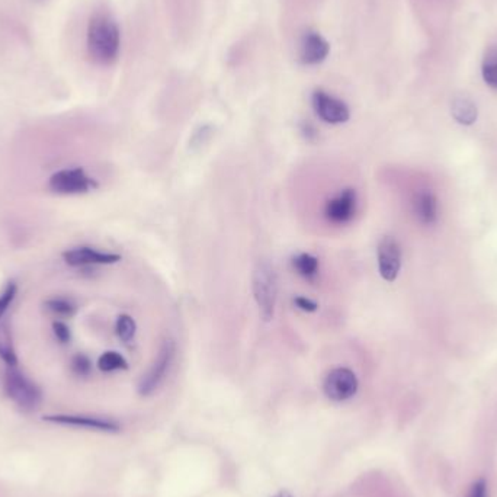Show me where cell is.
<instances>
[{"instance_id": "cell-15", "label": "cell", "mask_w": 497, "mask_h": 497, "mask_svg": "<svg viewBox=\"0 0 497 497\" xmlns=\"http://www.w3.org/2000/svg\"><path fill=\"white\" fill-rule=\"evenodd\" d=\"M293 268L296 272L300 275V277L305 278V280H313L317 277L319 273V268H320V262L313 255L310 253H298L293 257Z\"/></svg>"}, {"instance_id": "cell-20", "label": "cell", "mask_w": 497, "mask_h": 497, "mask_svg": "<svg viewBox=\"0 0 497 497\" xmlns=\"http://www.w3.org/2000/svg\"><path fill=\"white\" fill-rule=\"evenodd\" d=\"M45 305L50 313L57 317H72L76 313V304L67 298H52Z\"/></svg>"}, {"instance_id": "cell-26", "label": "cell", "mask_w": 497, "mask_h": 497, "mask_svg": "<svg viewBox=\"0 0 497 497\" xmlns=\"http://www.w3.org/2000/svg\"><path fill=\"white\" fill-rule=\"evenodd\" d=\"M272 497H294L293 494L289 493V492H287V490H282V492H280V493L275 494V496Z\"/></svg>"}, {"instance_id": "cell-16", "label": "cell", "mask_w": 497, "mask_h": 497, "mask_svg": "<svg viewBox=\"0 0 497 497\" xmlns=\"http://www.w3.org/2000/svg\"><path fill=\"white\" fill-rule=\"evenodd\" d=\"M0 358L8 367H17L18 358L8 326L0 325Z\"/></svg>"}, {"instance_id": "cell-14", "label": "cell", "mask_w": 497, "mask_h": 497, "mask_svg": "<svg viewBox=\"0 0 497 497\" xmlns=\"http://www.w3.org/2000/svg\"><path fill=\"white\" fill-rule=\"evenodd\" d=\"M451 113L457 122L462 125H473L477 120V106L473 100L464 95L454 98Z\"/></svg>"}, {"instance_id": "cell-18", "label": "cell", "mask_w": 497, "mask_h": 497, "mask_svg": "<svg viewBox=\"0 0 497 497\" xmlns=\"http://www.w3.org/2000/svg\"><path fill=\"white\" fill-rule=\"evenodd\" d=\"M481 73L485 83L489 84L490 88L497 89V47H492L485 51Z\"/></svg>"}, {"instance_id": "cell-13", "label": "cell", "mask_w": 497, "mask_h": 497, "mask_svg": "<svg viewBox=\"0 0 497 497\" xmlns=\"http://www.w3.org/2000/svg\"><path fill=\"white\" fill-rule=\"evenodd\" d=\"M414 211L417 220L423 225H433L438 218V200L428 189L414 195Z\"/></svg>"}, {"instance_id": "cell-4", "label": "cell", "mask_w": 497, "mask_h": 497, "mask_svg": "<svg viewBox=\"0 0 497 497\" xmlns=\"http://www.w3.org/2000/svg\"><path fill=\"white\" fill-rule=\"evenodd\" d=\"M175 357H177V343L173 339H166L159 349L152 368L147 371L146 375H143L138 383V393L141 396H150L161 387L162 383L165 382V378L168 377L169 371L172 368Z\"/></svg>"}, {"instance_id": "cell-8", "label": "cell", "mask_w": 497, "mask_h": 497, "mask_svg": "<svg viewBox=\"0 0 497 497\" xmlns=\"http://www.w3.org/2000/svg\"><path fill=\"white\" fill-rule=\"evenodd\" d=\"M45 422H51L57 425L75 426L82 430H97V432H118L121 430L120 423L106 419V417L86 416V414H47Z\"/></svg>"}, {"instance_id": "cell-9", "label": "cell", "mask_w": 497, "mask_h": 497, "mask_svg": "<svg viewBox=\"0 0 497 497\" xmlns=\"http://www.w3.org/2000/svg\"><path fill=\"white\" fill-rule=\"evenodd\" d=\"M378 269L383 280L396 281L401 268V248L393 236L383 237L377 248Z\"/></svg>"}, {"instance_id": "cell-23", "label": "cell", "mask_w": 497, "mask_h": 497, "mask_svg": "<svg viewBox=\"0 0 497 497\" xmlns=\"http://www.w3.org/2000/svg\"><path fill=\"white\" fill-rule=\"evenodd\" d=\"M52 330H54V335H56L57 339H59L61 343H67V342H70L72 333H70L68 326L63 323V321H54V323H52Z\"/></svg>"}, {"instance_id": "cell-17", "label": "cell", "mask_w": 497, "mask_h": 497, "mask_svg": "<svg viewBox=\"0 0 497 497\" xmlns=\"http://www.w3.org/2000/svg\"><path fill=\"white\" fill-rule=\"evenodd\" d=\"M98 368L102 373H114V371H125L129 369V362L120 352L115 351H108L102 353L98 359Z\"/></svg>"}, {"instance_id": "cell-2", "label": "cell", "mask_w": 497, "mask_h": 497, "mask_svg": "<svg viewBox=\"0 0 497 497\" xmlns=\"http://www.w3.org/2000/svg\"><path fill=\"white\" fill-rule=\"evenodd\" d=\"M252 291L262 320H272L278 301V275L272 264L257 262L252 273Z\"/></svg>"}, {"instance_id": "cell-12", "label": "cell", "mask_w": 497, "mask_h": 497, "mask_svg": "<svg viewBox=\"0 0 497 497\" xmlns=\"http://www.w3.org/2000/svg\"><path fill=\"white\" fill-rule=\"evenodd\" d=\"M330 45L320 34L309 31L303 36L300 47L301 60L304 65H319L329 56Z\"/></svg>"}, {"instance_id": "cell-24", "label": "cell", "mask_w": 497, "mask_h": 497, "mask_svg": "<svg viewBox=\"0 0 497 497\" xmlns=\"http://www.w3.org/2000/svg\"><path fill=\"white\" fill-rule=\"evenodd\" d=\"M293 303L297 309L303 310L305 313H314V312L319 310V304H317L316 301L303 297V296H298V297L294 298Z\"/></svg>"}, {"instance_id": "cell-21", "label": "cell", "mask_w": 497, "mask_h": 497, "mask_svg": "<svg viewBox=\"0 0 497 497\" xmlns=\"http://www.w3.org/2000/svg\"><path fill=\"white\" fill-rule=\"evenodd\" d=\"M73 373L81 377H86L92 371V362L83 353H77L72 359Z\"/></svg>"}, {"instance_id": "cell-1", "label": "cell", "mask_w": 497, "mask_h": 497, "mask_svg": "<svg viewBox=\"0 0 497 497\" xmlns=\"http://www.w3.org/2000/svg\"><path fill=\"white\" fill-rule=\"evenodd\" d=\"M120 28L115 20L108 13H95L88 28V51L91 59L98 65H113L120 52Z\"/></svg>"}, {"instance_id": "cell-5", "label": "cell", "mask_w": 497, "mask_h": 497, "mask_svg": "<svg viewBox=\"0 0 497 497\" xmlns=\"http://www.w3.org/2000/svg\"><path fill=\"white\" fill-rule=\"evenodd\" d=\"M50 188L57 193L76 195L91 193L98 188V182L89 177L83 169H63L50 178Z\"/></svg>"}, {"instance_id": "cell-22", "label": "cell", "mask_w": 497, "mask_h": 497, "mask_svg": "<svg viewBox=\"0 0 497 497\" xmlns=\"http://www.w3.org/2000/svg\"><path fill=\"white\" fill-rule=\"evenodd\" d=\"M17 284L15 282H9L6 285V288L4 289V293L0 296V319L4 317L6 313V310L11 307L12 301L15 300V296H17Z\"/></svg>"}, {"instance_id": "cell-19", "label": "cell", "mask_w": 497, "mask_h": 497, "mask_svg": "<svg viewBox=\"0 0 497 497\" xmlns=\"http://www.w3.org/2000/svg\"><path fill=\"white\" fill-rule=\"evenodd\" d=\"M115 330L121 341L124 342V343H129V342L133 341L134 336H136V321H134L133 317L129 316V314H121V316H118V319H116Z\"/></svg>"}, {"instance_id": "cell-3", "label": "cell", "mask_w": 497, "mask_h": 497, "mask_svg": "<svg viewBox=\"0 0 497 497\" xmlns=\"http://www.w3.org/2000/svg\"><path fill=\"white\" fill-rule=\"evenodd\" d=\"M4 387L11 400L20 409L36 410L41 405L43 393L36 383L31 382L17 367H8L4 374Z\"/></svg>"}, {"instance_id": "cell-6", "label": "cell", "mask_w": 497, "mask_h": 497, "mask_svg": "<svg viewBox=\"0 0 497 497\" xmlns=\"http://www.w3.org/2000/svg\"><path fill=\"white\" fill-rule=\"evenodd\" d=\"M358 383L357 374L352 369L335 368L326 375L323 382V393L326 398L332 401H346L352 398L357 394Z\"/></svg>"}, {"instance_id": "cell-25", "label": "cell", "mask_w": 497, "mask_h": 497, "mask_svg": "<svg viewBox=\"0 0 497 497\" xmlns=\"http://www.w3.org/2000/svg\"><path fill=\"white\" fill-rule=\"evenodd\" d=\"M469 497H487V485L483 478L476 481L469 489Z\"/></svg>"}, {"instance_id": "cell-10", "label": "cell", "mask_w": 497, "mask_h": 497, "mask_svg": "<svg viewBox=\"0 0 497 497\" xmlns=\"http://www.w3.org/2000/svg\"><path fill=\"white\" fill-rule=\"evenodd\" d=\"M358 195L353 188H346L337 193L336 197L327 201L325 216L333 225H346L357 213Z\"/></svg>"}, {"instance_id": "cell-7", "label": "cell", "mask_w": 497, "mask_h": 497, "mask_svg": "<svg viewBox=\"0 0 497 497\" xmlns=\"http://www.w3.org/2000/svg\"><path fill=\"white\" fill-rule=\"evenodd\" d=\"M312 105H313L316 115L327 124H345L346 121L351 118L348 105L343 100L337 99L336 97H333V95L321 91V89L313 93Z\"/></svg>"}, {"instance_id": "cell-11", "label": "cell", "mask_w": 497, "mask_h": 497, "mask_svg": "<svg viewBox=\"0 0 497 497\" xmlns=\"http://www.w3.org/2000/svg\"><path fill=\"white\" fill-rule=\"evenodd\" d=\"M66 264L70 266L113 265L122 259L118 253L100 252L97 248L82 246L63 253Z\"/></svg>"}]
</instances>
